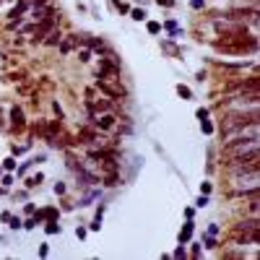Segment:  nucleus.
I'll return each instance as SVG.
<instances>
[{
    "label": "nucleus",
    "mask_w": 260,
    "mask_h": 260,
    "mask_svg": "<svg viewBox=\"0 0 260 260\" xmlns=\"http://www.w3.org/2000/svg\"><path fill=\"white\" fill-rule=\"evenodd\" d=\"M216 50H224V52H255L258 50V42L253 36L242 34H229L224 36V42H216Z\"/></svg>",
    "instance_id": "1"
},
{
    "label": "nucleus",
    "mask_w": 260,
    "mask_h": 260,
    "mask_svg": "<svg viewBox=\"0 0 260 260\" xmlns=\"http://www.w3.org/2000/svg\"><path fill=\"white\" fill-rule=\"evenodd\" d=\"M156 3H162V5H172L174 0H156Z\"/></svg>",
    "instance_id": "7"
},
{
    "label": "nucleus",
    "mask_w": 260,
    "mask_h": 260,
    "mask_svg": "<svg viewBox=\"0 0 260 260\" xmlns=\"http://www.w3.org/2000/svg\"><path fill=\"white\" fill-rule=\"evenodd\" d=\"M11 117H13V125H16V128H24V115H21V109H13Z\"/></svg>",
    "instance_id": "4"
},
{
    "label": "nucleus",
    "mask_w": 260,
    "mask_h": 260,
    "mask_svg": "<svg viewBox=\"0 0 260 260\" xmlns=\"http://www.w3.org/2000/svg\"><path fill=\"white\" fill-rule=\"evenodd\" d=\"M112 125V117H101V128H109Z\"/></svg>",
    "instance_id": "5"
},
{
    "label": "nucleus",
    "mask_w": 260,
    "mask_h": 260,
    "mask_svg": "<svg viewBox=\"0 0 260 260\" xmlns=\"http://www.w3.org/2000/svg\"><path fill=\"white\" fill-rule=\"evenodd\" d=\"M229 18H234V21H239V18H255V11H231Z\"/></svg>",
    "instance_id": "3"
},
{
    "label": "nucleus",
    "mask_w": 260,
    "mask_h": 260,
    "mask_svg": "<svg viewBox=\"0 0 260 260\" xmlns=\"http://www.w3.org/2000/svg\"><path fill=\"white\" fill-rule=\"evenodd\" d=\"M245 125H258V112L253 109L250 115H245V112H239V115H231L227 123H224V128L227 130H231V128H245Z\"/></svg>",
    "instance_id": "2"
},
{
    "label": "nucleus",
    "mask_w": 260,
    "mask_h": 260,
    "mask_svg": "<svg viewBox=\"0 0 260 260\" xmlns=\"http://www.w3.org/2000/svg\"><path fill=\"white\" fill-rule=\"evenodd\" d=\"M133 18H138V21H141V18H146V13H143V11H133Z\"/></svg>",
    "instance_id": "6"
}]
</instances>
